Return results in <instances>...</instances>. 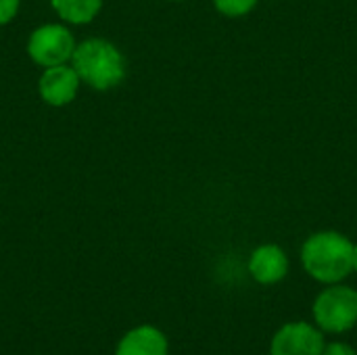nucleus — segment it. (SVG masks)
Masks as SVG:
<instances>
[{
	"mask_svg": "<svg viewBox=\"0 0 357 355\" xmlns=\"http://www.w3.org/2000/svg\"><path fill=\"white\" fill-rule=\"evenodd\" d=\"M301 262L318 282H343L354 272V243L339 232H318L305 241Z\"/></svg>",
	"mask_w": 357,
	"mask_h": 355,
	"instance_id": "1",
	"label": "nucleus"
},
{
	"mask_svg": "<svg viewBox=\"0 0 357 355\" xmlns=\"http://www.w3.org/2000/svg\"><path fill=\"white\" fill-rule=\"evenodd\" d=\"M71 67L84 84L94 90H111L126 77V59L119 48L107 40L90 38L75 44Z\"/></svg>",
	"mask_w": 357,
	"mask_h": 355,
	"instance_id": "2",
	"label": "nucleus"
},
{
	"mask_svg": "<svg viewBox=\"0 0 357 355\" xmlns=\"http://www.w3.org/2000/svg\"><path fill=\"white\" fill-rule=\"evenodd\" d=\"M314 324L324 335H343L357 324V291L335 282L328 285L314 301Z\"/></svg>",
	"mask_w": 357,
	"mask_h": 355,
	"instance_id": "3",
	"label": "nucleus"
},
{
	"mask_svg": "<svg viewBox=\"0 0 357 355\" xmlns=\"http://www.w3.org/2000/svg\"><path fill=\"white\" fill-rule=\"evenodd\" d=\"M75 50V40L73 33L59 23H48L31 31L27 40V54L31 56L33 63L46 67L54 65H65L71 61Z\"/></svg>",
	"mask_w": 357,
	"mask_h": 355,
	"instance_id": "4",
	"label": "nucleus"
},
{
	"mask_svg": "<svg viewBox=\"0 0 357 355\" xmlns=\"http://www.w3.org/2000/svg\"><path fill=\"white\" fill-rule=\"evenodd\" d=\"M324 333L305 320L282 324L270 341V355H322Z\"/></svg>",
	"mask_w": 357,
	"mask_h": 355,
	"instance_id": "5",
	"label": "nucleus"
},
{
	"mask_svg": "<svg viewBox=\"0 0 357 355\" xmlns=\"http://www.w3.org/2000/svg\"><path fill=\"white\" fill-rule=\"evenodd\" d=\"M79 84H82V80L75 73V69L65 63V65L46 67L44 73L40 75L38 90H40V96L46 105L65 107L77 96Z\"/></svg>",
	"mask_w": 357,
	"mask_h": 355,
	"instance_id": "6",
	"label": "nucleus"
},
{
	"mask_svg": "<svg viewBox=\"0 0 357 355\" xmlns=\"http://www.w3.org/2000/svg\"><path fill=\"white\" fill-rule=\"evenodd\" d=\"M115 355H169V341L157 326L140 324L119 339Z\"/></svg>",
	"mask_w": 357,
	"mask_h": 355,
	"instance_id": "7",
	"label": "nucleus"
},
{
	"mask_svg": "<svg viewBox=\"0 0 357 355\" xmlns=\"http://www.w3.org/2000/svg\"><path fill=\"white\" fill-rule=\"evenodd\" d=\"M249 272L259 285H276L289 274V257L278 245H264L251 253Z\"/></svg>",
	"mask_w": 357,
	"mask_h": 355,
	"instance_id": "8",
	"label": "nucleus"
},
{
	"mask_svg": "<svg viewBox=\"0 0 357 355\" xmlns=\"http://www.w3.org/2000/svg\"><path fill=\"white\" fill-rule=\"evenodd\" d=\"M50 4L63 21L82 25L98 15L102 0H50Z\"/></svg>",
	"mask_w": 357,
	"mask_h": 355,
	"instance_id": "9",
	"label": "nucleus"
},
{
	"mask_svg": "<svg viewBox=\"0 0 357 355\" xmlns=\"http://www.w3.org/2000/svg\"><path fill=\"white\" fill-rule=\"evenodd\" d=\"M218 10L228 15V17H241L245 13H249L257 0H213Z\"/></svg>",
	"mask_w": 357,
	"mask_h": 355,
	"instance_id": "10",
	"label": "nucleus"
},
{
	"mask_svg": "<svg viewBox=\"0 0 357 355\" xmlns=\"http://www.w3.org/2000/svg\"><path fill=\"white\" fill-rule=\"evenodd\" d=\"M19 13V0H0V25H6Z\"/></svg>",
	"mask_w": 357,
	"mask_h": 355,
	"instance_id": "11",
	"label": "nucleus"
},
{
	"mask_svg": "<svg viewBox=\"0 0 357 355\" xmlns=\"http://www.w3.org/2000/svg\"><path fill=\"white\" fill-rule=\"evenodd\" d=\"M322 355H357V352L349 345V343H341V341H333V343H326Z\"/></svg>",
	"mask_w": 357,
	"mask_h": 355,
	"instance_id": "12",
	"label": "nucleus"
},
{
	"mask_svg": "<svg viewBox=\"0 0 357 355\" xmlns=\"http://www.w3.org/2000/svg\"><path fill=\"white\" fill-rule=\"evenodd\" d=\"M354 270L357 272V245H354Z\"/></svg>",
	"mask_w": 357,
	"mask_h": 355,
	"instance_id": "13",
	"label": "nucleus"
}]
</instances>
